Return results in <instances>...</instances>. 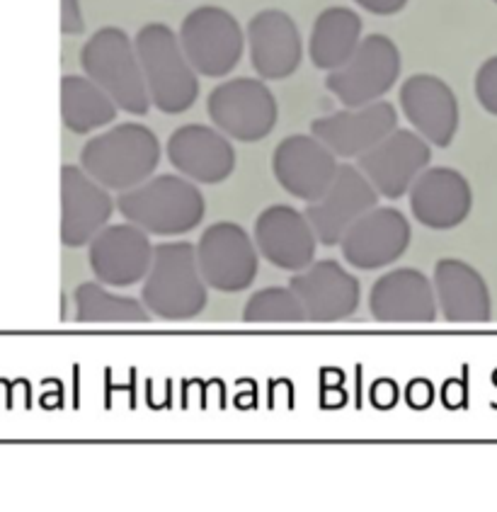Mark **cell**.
Here are the masks:
<instances>
[{"mask_svg":"<svg viewBox=\"0 0 497 512\" xmlns=\"http://www.w3.org/2000/svg\"><path fill=\"white\" fill-rule=\"evenodd\" d=\"M78 323H148L151 311L141 299L114 294L102 282H83L73 292Z\"/></svg>","mask_w":497,"mask_h":512,"instance_id":"27","label":"cell"},{"mask_svg":"<svg viewBox=\"0 0 497 512\" xmlns=\"http://www.w3.org/2000/svg\"><path fill=\"white\" fill-rule=\"evenodd\" d=\"M337 156L318 136L291 134L272 153V173L284 192L311 204L335 180Z\"/></svg>","mask_w":497,"mask_h":512,"instance_id":"14","label":"cell"},{"mask_svg":"<svg viewBox=\"0 0 497 512\" xmlns=\"http://www.w3.org/2000/svg\"><path fill=\"white\" fill-rule=\"evenodd\" d=\"M434 292L444 321L488 323L493 297L481 272L461 258H442L434 265Z\"/></svg>","mask_w":497,"mask_h":512,"instance_id":"24","label":"cell"},{"mask_svg":"<svg viewBox=\"0 0 497 512\" xmlns=\"http://www.w3.org/2000/svg\"><path fill=\"white\" fill-rule=\"evenodd\" d=\"M478 105L483 107L488 115L497 117V56L485 59L476 71V81H473Z\"/></svg>","mask_w":497,"mask_h":512,"instance_id":"29","label":"cell"},{"mask_svg":"<svg viewBox=\"0 0 497 512\" xmlns=\"http://www.w3.org/2000/svg\"><path fill=\"white\" fill-rule=\"evenodd\" d=\"M151 233L141 226L107 224L88 243V263L95 280L112 289H127L144 282L153 263Z\"/></svg>","mask_w":497,"mask_h":512,"instance_id":"10","label":"cell"},{"mask_svg":"<svg viewBox=\"0 0 497 512\" xmlns=\"http://www.w3.org/2000/svg\"><path fill=\"white\" fill-rule=\"evenodd\" d=\"M117 212L151 236H182L202 224L207 199L197 182L165 173L119 192Z\"/></svg>","mask_w":497,"mask_h":512,"instance_id":"1","label":"cell"},{"mask_svg":"<svg viewBox=\"0 0 497 512\" xmlns=\"http://www.w3.org/2000/svg\"><path fill=\"white\" fill-rule=\"evenodd\" d=\"M311 323H342L354 316L362 301V284L337 260H318L289 280Z\"/></svg>","mask_w":497,"mask_h":512,"instance_id":"15","label":"cell"},{"mask_svg":"<svg viewBox=\"0 0 497 512\" xmlns=\"http://www.w3.org/2000/svg\"><path fill=\"white\" fill-rule=\"evenodd\" d=\"M396 129L398 112L388 100H376L364 107H345L311 122V134L318 136L337 158H359Z\"/></svg>","mask_w":497,"mask_h":512,"instance_id":"18","label":"cell"},{"mask_svg":"<svg viewBox=\"0 0 497 512\" xmlns=\"http://www.w3.org/2000/svg\"><path fill=\"white\" fill-rule=\"evenodd\" d=\"M165 153L170 166L197 185H219L236 170V149L231 139L207 124H185L175 129Z\"/></svg>","mask_w":497,"mask_h":512,"instance_id":"20","label":"cell"},{"mask_svg":"<svg viewBox=\"0 0 497 512\" xmlns=\"http://www.w3.org/2000/svg\"><path fill=\"white\" fill-rule=\"evenodd\" d=\"M408 195L415 221L430 231L456 229L473 209L471 182L464 173L447 166L422 170Z\"/></svg>","mask_w":497,"mask_h":512,"instance_id":"22","label":"cell"},{"mask_svg":"<svg viewBox=\"0 0 497 512\" xmlns=\"http://www.w3.org/2000/svg\"><path fill=\"white\" fill-rule=\"evenodd\" d=\"M410 238V221L401 209L374 207L347 229L340 250L354 270H384L403 258Z\"/></svg>","mask_w":497,"mask_h":512,"instance_id":"12","label":"cell"},{"mask_svg":"<svg viewBox=\"0 0 497 512\" xmlns=\"http://www.w3.org/2000/svg\"><path fill=\"white\" fill-rule=\"evenodd\" d=\"M117 102L88 76H64L61 81V117L68 132L90 134L110 127L117 119Z\"/></svg>","mask_w":497,"mask_h":512,"instance_id":"26","label":"cell"},{"mask_svg":"<svg viewBox=\"0 0 497 512\" xmlns=\"http://www.w3.org/2000/svg\"><path fill=\"white\" fill-rule=\"evenodd\" d=\"M197 265L209 289L221 294H238L255 282L257 260L255 238L233 221H216L207 226L197 241Z\"/></svg>","mask_w":497,"mask_h":512,"instance_id":"9","label":"cell"},{"mask_svg":"<svg viewBox=\"0 0 497 512\" xmlns=\"http://www.w3.org/2000/svg\"><path fill=\"white\" fill-rule=\"evenodd\" d=\"M401 110L420 136L432 146L447 149L459 134L461 110L447 81L432 73H415L401 85Z\"/></svg>","mask_w":497,"mask_h":512,"instance_id":"19","label":"cell"},{"mask_svg":"<svg viewBox=\"0 0 497 512\" xmlns=\"http://www.w3.org/2000/svg\"><path fill=\"white\" fill-rule=\"evenodd\" d=\"M369 311L379 323H434L439 316L434 282L415 267H398L374 282Z\"/></svg>","mask_w":497,"mask_h":512,"instance_id":"23","label":"cell"},{"mask_svg":"<svg viewBox=\"0 0 497 512\" xmlns=\"http://www.w3.org/2000/svg\"><path fill=\"white\" fill-rule=\"evenodd\" d=\"M114 199L105 185L83 168L61 170V241L66 248H83L110 224Z\"/></svg>","mask_w":497,"mask_h":512,"instance_id":"21","label":"cell"},{"mask_svg":"<svg viewBox=\"0 0 497 512\" xmlns=\"http://www.w3.org/2000/svg\"><path fill=\"white\" fill-rule=\"evenodd\" d=\"M85 22L78 0H61V32L64 34H83Z\"/></svg>","mask_w":497,"mask_h":512,"instance_id":"30","label":"cell"},{"mask_svg":"<svg viewBox=\"0 0 497 512\" xmlns=\"http://www.w3.org/2000/svg\"><path fill=\"white\" fill-rule=\"evenodd\" d=\"M207 115L228 139L257 144L277 127V98L262 78H231L216 85L207 98Z\"/></svg>","mask_w":497,"mask_h":512,"instance_id":"7","label":"cell"},{"mask_svg":"<svg viewBox=\"0 0 497 512\" xmlns=\"http://www.w3.org/2000/svg\"><path fill=\"white\" fill-rule=\"evenodd\" d=\"M401 49L386 34H369L362 39L352 59L325 78V88L345 107H364L384 100L401 78Z\"/></svg>","mask_w":497,"mask_h":512,"instance_id":"8","label":"cell"},{"mask_svg":"<svg viewBox=\"0 0 497 512\" xmlns=\"http://www.w3.org/2000/svg\"><path fill=\"white\" fill-rule=\"evenodd\" d=\"M362 17L345 5H330L316 17L308 39V56L311 64L321 71H335L352 59V54L362 44Z\"/></svg>","mask_w":497,"mask_h":512,"instance_id":"25","label":"cell"},{"mask_svg":"<svg viewBox=\"0 0 497 512\" xmlns=\"http://www.w3.org/2000/svg\"><path fill=\"white\" fill-rule=\"evenodd\" d=\"M141 301L161 321L185 323L202 314L209 301V284L199 272L197 246L187 241L156 246Z\"/></svg>","mask_w":497,"mask_h":512,"instance_id":"3","label":"cell"},{"mask_svg":"<svg viewBox=\"0 0 497 512\" xmlns=\"http://www.w3.org/2000/svg\"><path fill=\"white\" fill-rule=\"evenodd\" d=\"M245 39L250 64L262 81H284L304 61V39L294 17L279 8H267L250 17Z\"/></svg>","mask_w":497,"mask_h":512,"instance_id":"17","label":"cell"},{"mask_svg":"<svg viewBox=\"0 0 497 512\" xmlns=\"http://www.w3.org/2000/svg\"><path fill=\"white\" fill-rule=\"evenodd\" d=\"M148 95L163 115H182L199 98V73L182 51L180 37L165 22H148L134 37Z\"/></svg>","mask_w":497,"mask_h":512,"instance_id":"4","label":"cell"},{"mask_svg":"<svg viewBox=\"0 0 497 512\" xmlns=\"http://www.w3.org/2000/svg\"><path fill=\"white\" fill-rule=\"evenodd\" d=\"M362 10H367L371 15H379V17H391L398 15L401 10H405L408 0H354Z\"/></svg>","mask_w":497,"mask_h":512,"instance_id":"31","label":"cell"},{"mask_svg":"<svg viewBox=\"0 0 497 512\" xmlns=\"http://www.w3.org/2000/svg\"><path fill=\"white\" fill-rule=\"evenodd\" d=\"M182 51L204 78H224L243 59L245 32L236 15L221 5H199L185 15L180 32Z\"/></svg>","mask_w":497,"mask_h":512,"instance_id":"6","label":"cell"},{"mask_svg":"<svg viewBox=\"0 0 497 512\" xmlns=\"http://www.w3.org/2000/svg\"><path fill=\"white\" fill-rule=\"evenodd\" d=\"M245 323H308V314L291 287L257 289L245 301Z\"/></svg>","mask_w":497,"mask_h":512,"instance_id":"28","label":"cell"},{"mask_svg":"<svg viewBox=\"0 0 497 512\" xmlns=\"http://www.w3.org/2000/svg\"><path fill=\"white\" fill-rule=\"evenodd\" d=\"M493 3H495V5H497V0H493Z\"/></svg>","mask_w":497,"mask_h":512,"instance_id":"32","label":"cell"},{"mask_svg":"<svg viewBox=\"0 0 497 512\" xmlns=\"http://www.w3.org/2000/svg\"><path fill=\"white\" fill-rule=\"evenodd\" d=\"M374 207H379V192L374 190L362 170L345 163L337 168L335 180L330 182L328 190L316 202L308 204L304 214L316 231L318 243L333 248L340 246L342 236L354 221L362 219Z\"/></svg>","mask_w":497,"mask_h":512,"instance_id":"13","label":"cell"},{"mask_svg":"<svg viewBox=\"0 0 497 512\" xmlns=\"http://www.w3.org/2000/svg\"><path fill=\"white\" fill-rule=\"evenodd\" d=\"M432 144L410 129H396L384 141L357 158V168L379 192V197L401 199L410 192L422 170L430 168Z\"/></svg>","mask_w":497,"mask_h":512,"instance_id":"11","label":"cell"},{"mask_svg":"<svg viewBox=\"0 0 497 512\" xmlns=\"http://www.w3.org/2000/svg\"><path fill=\"white\" fill-rule=\"evenodd\" d=\"M257 253L287 272H301L316 260L318 236L304 212L289 204H272L255 219Z\"/></svg>","mask_w":497,"mask_h":512,"instance_id":"16","label":"cell"},{"mask_svg":"<svg viewBox=\"0 0 497 512\" xmlns=\"http://www.w3.org/2000/svg\"><path fill=\"white\" fill-rule=\"evenodd\" d=\"M161 153L153 129L141 122H122L88 139L81 151V168L110 192H127L153 178Z\"/></svg>","mask_w":497,"mask_h":512,"instance_id":"2","label":"cell"},{"mask_svg":"<svg viewBox=\"0 0 497 512\" xmlns=\"http://www.w3.org/2000/svg\"><path fill=\"white\" fill-rule=\"evenodd\" d=\"M85 76L105 90L127 115L144 117L153 107L134 39L122 27H102L81 49Z\"/></svg>","mask_w":497,"mask_h":512,"instance_id":"5","label":"cell"}]
</instances>
